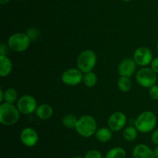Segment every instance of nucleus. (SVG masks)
<instances>
[{
	"mask_svg": "<svg viewBox=\"0 0 158 158\" xmlns=\"http://www.w3.org/2000/svg\"><path fill=\"white\" fill-rule=\"evenodd\" d=\"M26 34L29 36V37L31 39V40H35V39H36L37 37L40 36V31L37 29H35V28H30V29H28Z\"/></svg>",
	"mask_w": 158,
	"mask_h": 158,
	"instance_id": "nucleus-24",
	"label": "nucleus"
},
{
	"mask_svg": "<svg viewBox=\"0 0 158 158\" xmlns=\"http://www.w3.org/2000/svg\"><path fill=\"white\" fill-rule=\"evenodd\" d=\"M53 114V109L48 104H41L38 105L35 110V115L39 119L42 120H46L52 117Z\"/></svg>",
	"mask_w": 158,
	"mask_h": 158,
	"instance_id": "nucleus-14",
	"label": "nucleus"
},
{
	"mask_svg": "<svg viewBox=\"0 0 158 158\" xmlns=\"http://www.w3.org/2000/svg\"><path fill=\"white\" fill-rule=\"evenodd\" d=\"M76 130L80 136L84 138L91 137L97 130V121L89 115H84L78 119Z\"/></svg>",
	"mask_w": 158,
	"mask_h": 158,
	"instance_id": "nucleus-2",
	"label": "nucleus"
},
{
	"mask_svg": "<svg viewBox=\"0 0 158 158\" xmlns=\"http://www.w3.org/2000/svg\"><path fill=\"white\" fill-rule=\"evenodd\" d=\"M83 72L78 68H69L62 74V81L65 85L75 86L83 81Z\"/></svg>",
	"mask_w": 158,
	"mask_h": 158,
	"instance_id": "nucleus-8",
	"label": "nucleus"
},
{
	"mask_svg": "<svg viewBox=\"0 0 158 158\" xmlns=\"http://www.w3.org/2000/svg\"><path fill=\"white\" fill-rule=\"evenodd\" d=\"M153 150H154V153L155 157L158 158V146H156V147Z\"/></svg>",
	"mask_w": 158,
	"mask_h": 158,
	"instance_id": "nucleus-30",
	"label": "nucleus"
},
{
	"mask_svg": "<svg viewBox=\"0 0 158 158\" xmlns=\"http://www.w3.org/2000/svg\"><path fill=\"white\" fill-rule=\"evenodd\" d=\"M9 2H10V0H0V4L1 5L7 4Z\"/></svg>",
	"mask_w": 158,
	"mask_h": 158,
	"instance_id": "nucleus-31",
	"label": "nucleus"
},
{
	"mask_svg": "<svg viewBox=\"0 0 158 158\" xmlns=\"http://www.w3.org/2000/svg\"><path fill=\"white\" fill-rule=\"evenodd\" d=\"M20 112L13 104L2 102L0 105V122L4 125H12L19 119Z\"/></svg>",
	"mask_w": 158,
	"mask_h": 158,
	"instance_id": "nucleus-1",
	"label": "nucleus"
},
{
	"mask_svg": "<svg viewBox=\"0 0 158 158\" xmlns=\"http://www.w3.org/2000/svg\"><path fill=\"white\" fill-rule=\"evenodd\" d=\"M136 79L140 86L146 88H151L157 83V73L154 72L151 68L143 67L137 71Z\"/></svg>",
	"mask_w": 158,
	"mask_h": 158,
	"instance_id": "nucleus-6",
	"label": "nucleus"
},
{
	"mask_svg": "<svg viewBox=\"0 0 158 158\" xmlns=\"http://www.w3.org/2000/svg\"><path fill=\"white\" fill-rule=\"evenodd\" d=\"M16 106L20 113L24 115H29L35 112V110L38 107L35 98L29 94L21 96L17 101Z\"/></svg>",
	"mask_w": 158,
	"mask_h": 158,
	"instance_id": "nucleus-7",
	"label": "nucleus"
},
{
	"mask_svg": "<svg viewBox=\"0 0 158 158\" xmlns=\"http://www.w3.org/2000/svg\"><path fill=\"white\" fill-rule=\"evenodd\" d=\"M127 123V116L121 112H115L109 117L107 121L108 127L113 132L120 131Z\"/></svg>",
	"mask_w": 158,
	"mask_h": 158,
	"instance_id": "nucleus-10",
	"label": "nucleus"
},
{
	"mask_svg": "<svg viewBox=\"0 0 158 158\" xmlns=\"http://www.w3.org/2000/svg\"><path fill=\"white\" fill-rule=\"evenodd\" d=\"M126 150L123 147H116L106 153L105 158H126Z\"/></svg>",
	"mask_w": 158,
	"mask_h": 158,
	"instance_id": "nucleus-17",
	"label": "nucleus"
},
{
	"mask_svg": "<svg viewBox=\"0 0 158 158\" xmlns=\"http://www.w3.org/2000/svg\"><path fill=\"white\" fill-rule=\"evenodd\" d=\"M12 71V63L7 56L0 55V75L7 77Z\"/></svg>",
	"mask_w": 158,
	"mask_h": 158,
	"instance_id": "nucleus-15",
	"label": "nucleus"
},
{
	"mask_svg": "<svg viewBox=\"0 0 158 158\" xmlns=\"http://www.w3.org/2000/svg\"><path fill=\"white\" fill-rule=\"evenodd\" d=\"M20 139L23 145L28 147H32L38 143V133L33 128L26 127L22 130L20 133Z\"/></svg>",
	"mask_w": 158,
	"mask_h": 158,
	"instance_id": "nucleus-11",
	"label": "nucleus"
},
{
	"mask_svg": "<svg viewBox=\"0 0 158 158\" xmlns=\"http://www.w3.org/2000/svg\"><path fill=\"white\" fill-rule=\"evenodd\" d=\"M18 101V93L16 90L10 88L4 91V102L7 103L13 104Z\"/></svg>",
	"mask_w": 158,
	"mask_h": 158,
	"instance_id": "nucleus-20",
	"label": "nucleus"
},
{
	"mask_svg": "<svg viewBox=\"0 0 158 158\" xmlns=\"http://www.w3.org/2000/svg\"><path fill=\"white\" fill-rule=\"evenodd\" d=\"M117 85L119 89L123 92H128L132 88V81L128 77L120 76L117 81Z\"/></svg>",
	"mask_w": 158,
	"mask_h": 158,
	"instance_id": "nucleus-18",
	"label": "nucleus"
},
{
	"mask_svg": "<svg viewBox=\"0 0 158 158\" xmlns=\"http://www.w3.org/2000/svg\"><path fill=\"white\" fill-rule=\"evenodd\" d=\"M73 158H84V157H83V156H73Z\"/></svg>",
	"mask_w": 158,
	"mask_h": 158,
	"instance_id": "nucleus-32",
	"label": "nucleus"
},
{
	"mask_svg": "<svg viewBox=\"0 0 158 158\" xmlns=\"http://www.w3.org/2000/svg\"><path fill=\"white\" fill-rule=\"evenodd\" d=\"M83 82L86 87L92 88V87L95 86L97 85V76L93 71L85 73V74H83Z\"/></svg>",
	"mask_w": 158,
	"mask_h": 158,
	"instance_id": "nucleus-19",
	"label": "nucleus"
},
{
	"mask_svg": "<svg viewBox=\"0 0 158 158\" xmlns=\"http://www.w3.org/2000/svg\"><path fill=\"white\" fill-rule=\"evenodd\" d=\"M123 136L128 142H133L137 137V129L135 126H127L123 129Z\"/></svg>",
	"mask_w": 158,
	"mask_h": 158,
	"instance_id": "nucleus-21",
	"label": "nucleus"
},
{
	"mask_svg": "<svg viewBox=\"0 0 158 158\" xmlns=\"http://www.w3.org/2000/svg\"><path fill=\"white\" fill-rule=\"evenodd\" d=\"M97 57L95 52L91 50H85L79 54L77 60V68L83 74L90 72L97 64Z\"/></svg>",
	"mask_w": 158,
	"mask_h": 158,
	"instance_id": "nucleus-4",
	"label": "nucleus"
},
{
	"mask_svg": "<svg viewBox=\"0 0 158 158\" xmlns=\"http://www.w3.org/2000/svg\"><path fill=\"white\" fill-rule=\"evenodd\" d=\"M84 158H103V155L99 150H91L85 154Z\"/></svg>",
	"mask_w": 158,
	"mask_h": 158,
	"instance_id": "nucleus-23",
	"label": "nucleus"
},
{
	"mask_svg": "<svg viewBox=\"0 0 158 158\" xmlns=\"http://www.w3.org/2000/svg\"><path fill=\"white\" fill-rule=\"evenodd\" d=\"M123 1H124V2H130V1H131V0H123Z\"/></svg>",
	"mask_w": 158,
	"mask_h": 158,
	"instance_id": "nucleus-33",
	"label": "nucleus"
},
{
	"mask_svg": "<svg viewBox=\"0 0 158 158\" xmlns=\"http://www.w3.org/2000/svg\"><path fill=\"white\" fill-rule=\"evenodd\" d=\"M157 52H158V43H157Z\"/></svg>",
	"mask_w": 158,
	"mask_h": 158,
	"instance_id": "nucleus-34",
	"label": "nucleus"
},
{
	"mask_svg": "<svg viewBox=\"0 0 158 158\" xmlns=\"http://www.w3.org/2000/svg\"><path fill=\"white\" fill-rule=\"evenodd\" d=\"M137 64L134 59L125 58L120 61L118 66V71L120 76L131 77L136 71Z\"/></svg>",
	"mask_w": 158,
	"mask_h": 158,
	"instance_id": "nucleus-12",
	"label": "nucleus"
},
{
	"mask_svg": "<svg viewBox=\"0 0 158 158\" xmlns=\"http://www.w3.org/2000/svg\"><path fill=\"white\" fill-rule=\"evenodd\" d=\"M133 158H156L154 150L146 144L140 143L135 146L132 152Z\"/></svg>",
	"mask_w": 158,
	"mask_h": 158,
	"instance_id": "nucleus-13",
	"label": "nucleus"
},
{
	"mask_svg": "<svg viewBox=\"0 0 158 158\" xmlns=\"http://www.w3.org/2000/svg\"><path fill=\"white\" fill-rule=\"evenodd\" d=\"M21 1H24V0H21Z\"/></svg>",
	"mask_w": 158,
	"mask_h": 158,
	"instance_id": "nucleus-35",
	"label": "nucleus"
},
{
	"mask_svg": "<svg viewBox=\"0 0 158 158\" xmlns=\"http://www.w3.org/2000/svg\"><path fill=\"white\" fill-rule=\"evenodd\" d=\"M134 61L137 65L141 67H146L151 64L153 60V54L151 50L146 46L138 47L134 54Z\"/></svg>",
	"mask_w": 158,
	"mask_h": 158,
	"instance_id": "nucleus-9",
	"label": "nucleus"
},
{
	"mask_svg": "<svg viewBox=\"0 0 158 158\" xmlns=\"http://www.w3.org/2000/svg\"><path fill=\"white\" fill-rule=\"evenodd\" d=\"M150 97L153 100H158V85H155L150 88L149 91Z\"/></svg>",
	"mask_w": 158,
	"mask_h": 158,
	"instance_id": "nucleus-25",
	"label": "nucleus"
},
{
	"mask_svg": "<svg viewBox=\"0 0 158 158\" xmlns=\"http://www.w3.org/2000/svg\"><path fill=\"white\" fill-rule=\"evenodd\" d=\"M151 68L155 73L158 74V57L153 59L151 64Z\"/></svg>",
	"mask_w": 158,
	"mask_h": 158,
	"instance_id": "nucleus-26",
	"label": "nucleus"
},
{
	"mask_svg": "<svg viewBox=\"0 0 158 158\" xmlns=\"http://www.w3.org/2000/svg\"><path fill=\"white\" fill-rule=\"evenodd\" d=\"M3 101H4V91L2 88H0V102L2 103Z\"/></svg>",
	"mask_w": 158,
	"mask_h": 158,
	"instance_id": "nucleus-29",
	"label": "nucleus"
},
{
	"mask_svg": "<svg viewBox=\"0 0 158 158\" xmlns=\"http://www.w3.org/2000/svg\"><path fill=\"white\" fill-rule=\"evenodd\" d=\"M77 122H78V119L73 114L65 115L62 120L63 125L67 129L76 128Z\"/></svg>",
	"mask_w": 158,
	"mask_h": 158,
	"instance_id": "nucleus-22",
	"label": "nucleus"
},
{
	"mask_svg": "<svg viewBox=\"0 0 158 158\" xmlns=\"http://www.w3.org/2000/svg\"><path fill=\"white\" fill-rule=\"evenodd\" d=\"M95 136L100 143H107L112 139L113 131L109 127H101L97 130Z\"/></svg>",
	"mask_w": 158,
	"mask_h": 158,
	"instance_id": "nucleus-16",
	"label": "nucleus"
},
{
	"mask_svg": "<svg viewBox=\"0 0 158 158\" xmlns=\"http://www.w3.org/2000/svg\"><path fill=\"white\" fill-rule=\"evenodd\" d=\"M31 39L26 33H17L10 36L8 40V46L15 52L22 53L29 48Z\"/></svg>",
	"mask_w": 158,
	"mask_h": 158,
	"instance_id": "nucleus-5",
	"label": "nucleus"
},
{
	"mask_svg": "<svg viewBox=\"0 0 158 158\" xmlns=\"http://www.w3.org/2000/svg\"><path fill=\"white\" fill-rule=\"evenodd\" d=\"M134 124L137 131L140 133H150L157 125V117L153 112L144 111L137 116Z\"/></svg>",
	"mask_w": 158,
	"mask_h": 158,
	"instance_id": "nucleus-3",
	"label": "nucleus"
},
{
	"mask_svg": "<svg viewBox=\"0 0 158 158\" xmlns=\"http://www.w3.org/2000/svg\"><path fill=\"white\" fill-rule=\"evenodd\" d=\"M0 52H1V55L2 56H7L8 53V46L5 43H2L1 47H0Z\"/></svg>",
	"mask_w": 158,
	"mask_h": 158,
	"instance_id": "nucleus-28",
	"label": "nucleus"
},
{
	"mask_svg": "<svg viewBox=\"0 0 158 158\" xmlns=\"http://www.w3.org/2000/svg\"><path fill=\"white\" fill-rule=\"evenodd\" d=\"M151 140L155 145L158 146V129L154 130V133L151 135Z\"/></svg>",
	"mask_w": 158,
	"mask_h": 158,
	"instance_id": "nucleus-27",
	"label": "nucleus"
}]
</instances>
